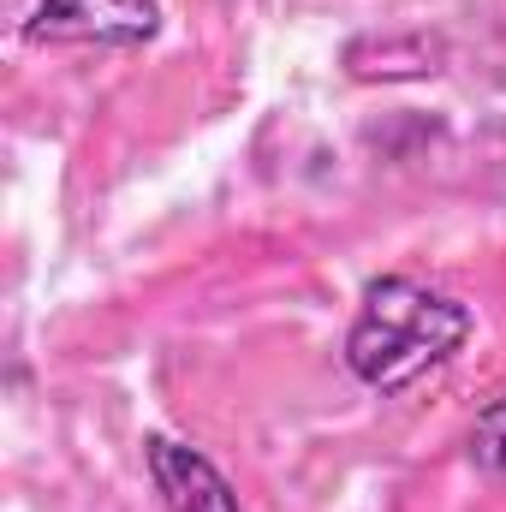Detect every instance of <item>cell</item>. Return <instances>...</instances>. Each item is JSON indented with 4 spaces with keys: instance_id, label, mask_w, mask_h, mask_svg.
Returning a JSON list of instances; mask_svg holds the SVG:
<instances>
[{
    "instance_id": "6da1fadb",
    "label": "cell",
    "mask_w": 506,
    "mask_h": 512,
    "mask_svg": "<svg viewBox=\"0 0 506 512\" xmlns=\"http://www.w3.org/2000/svg\"><path fill=\"white\" fill-rule=\"evenodd\" d=\"M471 334H477V316L453 292L423 286L411 274H376L358 298V316H352L340 352H346L352 382L393 399L423 376L447 370Z\"/></svg>"
},
{
    "instance_id": "7a4b0ae2",
    "label": "cell",
    "mask_w": 506,
    "mask_h": 512,
    "mask_svg": "<svg viewBox=\"0 0 506 512\" xmlns=\"http://www.w3.org/2000/svg\"><path fill=\"white\" fill-rule=\"evenodd\" d=\"M161 36L155 0H36L24 12V42H84V48H143Z\"/></svg>"
},
{
    "instance_id": "3957f363",
    "label": "cell",
    "mask_w": 506,
    "mask_h": 512,
    "mask_svg": "<svg viewBox=\"0 0 506 512\" xmlns=\"http://www.w3.org/2000/svg\"><path fill=\"white\" fill-rule=\"evenodd\" d=\"M143 471L161 495L167 512H245L239 507V489L227 483V471L191 447V441H173V435H149L143 441Z\"/></svg>"
},
{
    "instance_id": "277c9868",
    "label": "cell",
    "mask_w": 506,
    "mask_h": 512,
    "mask_svg": "<svg viewBox=\"0 0 506 512\" xmlns=\"http://www.w3.org/2000/svg\"><path fill=\"white\" fill-rule=\"evenodd\" d=\"M471 465L489 477V483H506V393L501 399H489L483 411H477V423H471Z\"/></svg>"
}]
</instances>
